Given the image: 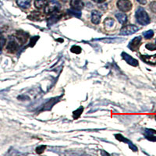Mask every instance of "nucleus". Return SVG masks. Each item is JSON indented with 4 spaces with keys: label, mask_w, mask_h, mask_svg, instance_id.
<instances>
[{
    "label": "nucleus",
    "mask_w": 156,
    "mask_h": 156,
    "mask_svg": "<svg viewBox=\"0 0 156 156\" xmlns=\"http://www.w3.org/2000/svg\"><path fill=\"white\" fill-rule=\"evenodd\" d=\"M70 5L72 9H76V10H81L84 6V4L82 0H71Z\"/></svg>",
    "instance_id": "nucleus-10"
},
{
    "label": "nucleus",
    "mask_w": 156,
    "mask_h": 156,
    "mask_svg": "<svg viewBox=\"0 0 156 156\" xmlns=\"http://www.w3.org/2000/svg\"><path fill=\"white\" fill-rule=\"evenodd\" d=\"M45 148H46V146H39V147H37V148H36V152H37V154H41V153H43V151H44V149Z\"/></svg>",
    "instance_id": "nucleus-24"
},
{
    "label": "nucleus",
    "mask_w": 156,
    "mask_h": 156,
    "mask_svg": "<svg viewBox=\"0 0 156 156\" xmlns=\"http://www.w3.org/2000/svg\"><path fill=\"white\" fill-rule=\"evenodd\" d=\"M18 48H19V46H18L17 43L16 42L14 39H9V42H8L7 45H6V49H7L8 52H9V53H15L18 50Z\"/></svg>",
    "instance_id": "nucleus-7"
},
{
    "label": "nucleus",
    "mask_w": 156,
    "mask_h": 156,
    "mask_svg": "<svg viewBox=\"0 0 156 156\" xmlns=\"http://www.w3.org/2000/svg\"><path fill=\"white\" fill-rule=\"evenodd\" d=\"M150 9L153 12L156 13V2H152L150 4Z\"/></svg>",
    "instance_id": "nucleus-26"
},
{
    "label": "nucleus",
    "mask_w": 156,
    "mask_h": 156,
    "mask_svg": "<svg viewBox=\"0 0 156 156\" xmlns=\"http://www.w3.org/2000/svg\"><path fill=\"white\" fill-rule=\"evenodd\" d=\"M140 58L145 63L155 65L156 64V55H140Z\"/></svg>",
    "instance_id": "nucleus-9"
},
{
    "label": "nucleus",
    "mask_w": 156,
    "mask_h": 156,
    "mask_svg": "<svg viewBox=\"0 0 156 156\" xmlns=\"http://www.w3.org/2000/svg\"><path fill=\"white\" fill-rule=\"evenodd\" d=\"M82 112H83V107H80V108H78V109H76V111H74V112H73V118H74L75 119H77L78 117H79L80 115H81Z\"/></svg>",
    "instance_id": "nucleus-20"
},
{
    "label": "nucleus",
    "mask_w": 156,
    "mask_h": 156,
    "mask_svg": "<svg viewBox=\"0 0 156 156\" xmlns=\"http://www.w3.org/2000/svg\"><path fill=\"white\" fill-rule=\"evenodd\" d=\"M115 17L118 20V21L122 24H124L127 21V16L123 12H118L115 14Z\"/></svg>",
    "instance_id": "nucleus-16"
},
{
    "label": "nucleus",
    "mask_w": 156,
    "mask_h": 156,
    "mask_svg": "<svg viewBox=\"0 0 156 156\" xmlns=\"http://www.w3.org/2000/svg\"><path fill=\"white\" fill-rule=\"evenodd\" d=\"M115 138H116L117 140H120V141H123V142H126V143H127L128 145L129 146V147H130V148H131L133 151H137V148H136V147H135V146L133 145V144H132L131 142L129 141V140H127L126 138H125L123 136H122L121 134H115Z\"/></svg>",
    "instance_id": "nucleus-12"
},
{
    "label": "nucleus",
    "mask_w": 156,
    "mask_h": 156,
    "mask_svg": "<svg viewBox=\"0 0 156 156\" xmlns=\"http://www.w3.org/2000/svg\"><path fill=\"white\" fill-rule=\"evenodd\" d=\"M144 37H145L146 39H150L154 36V32L152 30H147V31L144 32V34H143Z\"/></svg>",
    "instance_id": "nucleus-22"
},
{
    "label": "nucleus",
    "mask_w": 156,
    "mask_h": 156,
    "mask_svg": "<svg viewBox=\"0 0 156 156\" xmlns=\"http://www.w3.org/2000/svg\"><path fill=\"white\" fill-rule=\"evenodd\" d=\"M68 12L73 15V16H76V17H80V16H81L80 10H76V9H69V10H68Z\"/></svg>",
    "instance_id": "nucleus-19"
},
{
    "label": "nucleus",
    "mask_w": 156,
    "mask_h": 156,
    "mask_svg": "<svg viewBox=\"0 0 156 156\" xmlns=\"http://www.w3.org/2000/svg\"><path fill=\"white\" fill-rule=\"evenodd\" d=\"M93 2H96V3H102L105 1V0H92Z\"/></svg>",
    "instance_id": "nucleus-29"
},
{
    "label": "nucleus",
    "mask_w": 156,
    "mask_h": 156,
    "mask_svg": "<svg viewBox=\"0 0 156 156\" xmlns=\"http://www.w3.org/2000/svg\"><path fill=\"white\" fill-rule=\"evenodd\" d=\"M29 33L23 30H17L16 32V38L20 44H25L29 39Z\"/></svg>",
    "instance_id": "nucleus-5"
},
{
    "label": "nucleus",
    "mask_w": 156,
    "mask_h": 156,
    "mask_svg": "<svg viewBox=\"0 0 156 156\" xmlns=\"http://www.w3.org/2000/svg\"><path fill=\"white\" fill-rule=\"evenodd\" d=\"M61 8V5L56 0H50L46 4L45 7L44 8V13L46 14H52L57 13Z\"/></svg>",
    "instance_id": "nucleus-2"
},
{
    "label": "nucleus",
    "mask_w": 156,
    "mask_h": 156,
    "mask_svg": "<svg viewBox=\"0 0 156 156\" xmlns=\"http://www.w3.org/2000/svg\"><path fill=\"white\" fill-rule=\"evenodd\" d=\"M117 7L122 12H128L132 9V3L129 0H118Z\"/></svg>",
    "instance_id": "nucleus-3"
},
{
    "label": "nucleus",
    "mask_w": 156,
    "mask_h": 156,
    "mask_svg": "<svg viewBox=\"0 0 156 156\" xmlns=\"http://www.w3.org/2000/svg\"><path fill=\"white\" fill-rule=\"evenodd\" d=\"M146 48H147V49L151 50V51H154V50H156V44L149 43V44H146Z\"/></svg>",
    "instance_id": "nucleus-25"
},
{
    "label": "nucleus",
    "mask_w": 156,
    "mask_h": 156,
    "mask_svg": "<svg viewBox=\"0 0 156 156\" xmlns=\"http://www.w3.org/2000/svg\"><path fill=\"white\" fill-rule=\"evenodd\" d=\"M146 138L151 140H156V131L153 129H146Z\"/></svg>",
    "instance_id": "nucleus-15"
},
{
    "label": "nucleus",
    "mask_w": 156,
    "mask_h": 156,
    "mask_svg": "<svg viewBox=\"0 0 156 156\" xmlns=\"http://www.w3.org/2000/svg\"><path fill=\"white\" fill-rule=\"evenodd\" d=\"M114 23H115V21H114V20L112 18H106L105 20V21H104V24L107 27H112L114 25Z\"/></svg>",
    "instance_id": "nucleus-18"
},
{
    "label": "nucleus",
    "mask_w": 156,
    "mask_h": 156,
    "mask_svg": "<svg viewBox=\"0 0 156 156\" xmlns=\"http://www.w3.org/2000/svg\"><path fill=\"white\" fill-rule=\"evenodd\" d=\"M122 57L128 64H129V65H131V66H138V61L136 60V59H135V58H133V57L130 56L129 55H128L126 52H122Z\"/></svg>",
    "instance_id": "nucleus-8"
},
{
    "label": "nucleus",
    "mask_w": 156,
    "mask_h": 156,
    "mask_svg": "<svg viewBox=\"0 0 156 156\" xmlns=\"http://www.w3.org/2000/svg\"><path fill=\"white\" fill-rule=\"evenodd\" d=\"M136 1L142 5H145L147 3V0H136Z\"/></svg>",
    "instance_id": "nucleus-28"
},
{
    "label": "nucleus",
    "mask_w": 156,
    "mask_h": 156,
    "mask_svg": "<svg viewBox=\"0 0 156 156\" xmlns=\"http://www.w3.org/2000/svg\"><path fill=\"white\" fill-rule=\"evenodd\" d=\"M141 40L142 38L140 36L134 37V38L129 43V44H128V48L131 50V51H133L138 50L139 47H140V42H141Z\"/></svg>",
    "instance_id": "nucleus-6"
},
{
    "label": "nucleus",
    "mask_w": 156,
    "mask_h": 156,
    "mask_svg": "<svg viewBox=\"0 0 156 156\" xmlns=\"http://www.w3.org/2000/svg\"><path fill=\"white\" fill-rule=\"evenodd\" d=\"M135 17H136L137 23H140V25H147L150 23V18L143 8H139L136 11Z\"/></svg>",
    "instance_id": "nucleus-1"
},
{
    "label": "nucleus",
    "mask_w": 156,
    "mask_h": 156,
    "mask_svg": "<svg viewBox=\"0 0 156 156\" xmlns=\"http://www.w3.org/2000/svg\"><path fill=\"white\" fill-rule=\"evenodd\" d=\"M48 2V0H35L34 1V6L37 9H44Z\"/></svg>",
    "instance_id": "nucleus-14"
},
{
    "label": "nucleus",
    "mask_w": 156,
    "mask_h": 156,
    "mask_svg": "<svg viewBox=\"0 0 156 156\" xmlns=\"http://www.w3.org/2000/svg\"><path fill=\"white\" fill-rule=\"evenodd\" d=\"M38 38H39L38 36H37V37H33V38L31 39V41H30V44H30V46H33V45H34V44H35L36 41H37V39H38Z\"/></svg>",
    "instance_id": "nucleus-27"
},
{
    "label": "nucleus",
    "mask_w": 156,
    "mask_h": 156,
    "mask_svg": "<svg viewBox=\"0 0 156 156\" xmlns=\"http://www.w3.org/2000/svg\"><path fill=\"white\" fill-rule=\"evenodd\" d=\"M30 2H31V0H16L17 5L20 7L23 8V9H27V8L30 7Z\"/></svg>",
    "instance_id": "nucleus-17"
},
{
    "label": "nucleus",
    "mask_w": 156,
    "mask_h": 156,
    "mask_svg": "<svg viewBox=\"0 0 156 156\" xmlns=\"http://www.w3.org/2000/svg\"><path fill=\"white\" fill-rule=\"evenodd\" d=\"M62 1H66V0H62Z\"/></svg>",
    "instance_id": "nucleus-30"
},
{
    "label": "nucleus",
    "mask_w": 156,
    "mask_h": 156,
    "mask_svg": "<svg viewBox=\"0 0 156 156\" xmlns=\"http://www.w3.org/2000/svg\"><path fill=\"white\" fill-rule=\"evenodd\" d=\"M43 17H44V16H43L42 13L41 12H38V11H34L28 16V19H30V20H34V21L41 20Z\"/></svg>",
    "instance_id": "nucleus-13"
},
{
    "label": "nucleus",
    "mask_w": 156,
    "mask_h": 156,
    "mask_svg": "<svg viewBox=\"0 0 156 156\" xmlns=\"http://www.w3.org/2000/svg\"><path fill=\"white\" fill-rule=\"evenodd\" d=\"M138 27L135 26V25H126L122 27L120 30L121 35H130L134 33H136L138 30Z\"/></svg>",
    "instance_id": "nucleus-4"
},
{
    "label": "nucleus",
    "mask_w": 156,
    "mask_h": 156,
    "mask_svg": "<svg viewBox=\"0 0 156 156\" xmlns=\"http://www.w3.org/2000/svg\"><path fill=\"white\" fill-rule=\"evenodd\" d=\"M5 42H6V40H5V37L2 34H0V51L2 50Z\"/></svg>",
    "instance_id": "nucleus-21"
},
{
    "label": "nucleus",
    "mask_w": 156,
    "mask_h": 156,
    "mask_svg": "<svg viewBox=\"0 0 156 156\" xmlns=\"http://www.w3.org/2000/svg\"><path fill=\"white\" fill-rule=\"evenodd\" d=\"M155 43H156V41H155Z\"/></svg>",
    "instance_id": "nucleus-31"
},
{
    "label": "nucleus",
    "mask_w": 156,
    "mask_h": 156,
    "mask_svg": "<svg viewBox=\"0 0 156 156\" xmlns=\"http://www.w3.org/2000/svg\"><path fill=\"white\" fill-rule=\"evenodd\" d=\"M71 51L73 52V53H76V54H79L81 52V48L77 45H74L71 48Z\"/></svg>",
    "instance_id": "nucleus-23"
},
{
    "label": "nucleus",
    "mask_w": 156,
    "mask_h": 156,
    "mask_svg": "<svg viewBox=\"0 0 156 156\" xmlns=\"http://www.w3.org/2000/svg\"><path fill=\"white\" fill-rule=\"evenodd\" d=\"M101 13L97 10H94L91 12V21L94 24H98L101 21Z\"/></svg>",
    "instance_id": "nucleus-11"
}]
</instances>
